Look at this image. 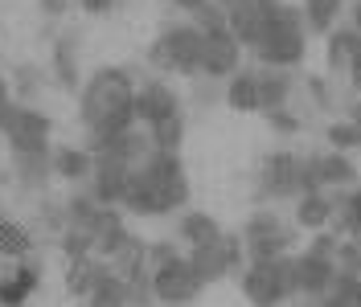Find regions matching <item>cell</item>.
<instances>
[{
    "mask_svg": "<svg viewBox=\"0 0 361 307\" xmlns=\"http://www.w3.org/2000/svg\"><path fill=\"white\" fill-rule=\"evenodd\" d=\"M135 87L140 82H135V74L128 66L90 70L82 90H78V119H82L90 139H107V135L140 127V119H135Z\"/></svg>",
    "mask_w": 361,
    "mask_h": 307,
    "instance_id": "1",
    "label": "cell"
},
{
    "mask_svg": "<svg viewBox=\"0 0 361 307\" xmlns=\"http://www.w3.org/2000/svg\"><path fill=\"white\" fill-rule=\"evenodd\" d=\"M189 205V173L180 152H152L132 176L123 213L132 218H169Z\"/></svg>",
    "mask_w": 361,
    "mask_h": 307,
    "instance_id": "2",
    "label": "cell"
},
{
    "mask_svg": "<svg viewBox=\"0 0 361 307\" xmlns=\"http://www.w3.org/2000/svg\"><path fill=\"white\" fill-rule=\"evenodd\" d=\"M308 21H304V13H300V4H271L267 8V29H263V37L250 45V54H255V62L267 70H295L304 66V58H308Z\"/></svg>",
    "mask_w": 361,
    "mask_h": 307,
    "instance_id": "3",
    "label": "cell"
},
{
    "mask_svg": "<svg viewBox=\"0 0 361 307\" xmlns=\"http://www.w3.org/2000/svg\"><path fill=\"white\" fill-rule=\"evenodd\" d=\"M202 49L205 33L193 21H169L148 45V66L157 74H185L202 78Z\"/></svg>",
    "mask_w": 361,
    "mask_h": 307,
    "instance_id": "4",
    "label": "cell"
},
{
    "mask_svg": "<svg viewBox=\"0 0 361 307\" xmlns=\"http://www.w3.org/2000/svg\"><path fill=\"white\" fill-rule=\"evenodd\" d=\"M238 287L250 299V307H283L300 299L295 283V254L271 258V263H247L238 270Z\"/></svg>",
    "mask_w": 361,
    "mask_h": 307,
    "instance_id": "5",
    "label": "cell"
},
{
    "mask_svg": "<svg viewBox=\"0 0 361 307\" xmlns=\"http://www.w3.org/2000/svg\"><path fill=\"white\" fill-rule=\"evenodd\" d=\"M292 242L295 234L283 225L279 209H250V218L243 221V246L250 263H271V258L292 254Z\"/></svg>",
    "mask_w": 361,
    "mask_h": 307,
    "instance_id": "6",
    "label": "cell"
},
{
    "mask_svg": "<svg viewBox=\"0 0 361 307\" xmlns=\"http://www.w3.org/2000/svg\"><path fill=\"white\" fill-rule=\"evenodd\" d=\"M4 144L13 156H29V152H54L49 135H54V119L37 111L33 103H13L4 115Z\"/></svg>",
    "mask_w": 361,
    "mask_h": 307,
    "instance_id": "7",
    "label": "cell"
},
{
    "mask_svg": "<svg viewBox=\"0 0 361 307\" xmlns=\"http://www.w3.org/2000/svg\"><path fill=\"white\" fill-rule=\"evenodd\" d=\"M152 291H157L160 307H189L205 291V279L197 275V266L189 263V250H180L177 258L152 266Z\"/></svg>",
    "mask_w": 361,
    "mask_h": 307,
    "instance_id": "8",
    "label": "cell"
},
{
    "mask_svg": "<svg viewBox=\"0 0 361 307\" xmlns=\"http://www.w3.org/2000/svg\"><path fill=\"white\" fill-rule=\"evenodd\" d=\"M304 197V156L292 148H275L259 168V201Z\"/></svg>",
    "mask_w": 361,
    "mask_h": 307,
    "instance_id": "9",
    "label": "cell"
},
{
    "mask_svg": "<svg viewBox=\"0 0 361 307\" xmlns=\"http://www.w3.org/2000/svg\"><path fill=\"white\" fill-rule=\"evenodd\" d=\"M361 184V173L357 164H353V156L349 152H308L304 156V193H329V189H337V193H349V189H357Z\"/></svg>",
    "mask_w": 361,
    "mask_h": 307,
    "instance_id": "10",
    "label": "cell"
},
{
    "mask_svg": "<svg viewBox=\"0 0 361 307\" xmlns=\"http://www.w3.org/2000/svg\"><path fill=\"white\" fill-rule=\"evenodd\" d=\"M189 263L197 266V275L209 287V283H222L230 275H238L250 258H247V246H243V234H222V242H209V246L189 250Z\"/></svg>",
    "mask_w": 361,
    "mask_h": 307,
    "instance_id": "11",
    "label": "cell"
},
{
    "mask_svg": "<svg viewBox=\"0 0 361 307\" xmlns=\"http://www.w3.org/2000/svg\"><path fill=\"white\" fill-rule=\"evenodd\" d=\"M185 115V103H180V90L164 78H144L135 87V119L140 127H157V123H169V119H180Z\"/></svg>",
    "mask_w": 361,
    "mask_h": 307,
    "instance_id": "12",
    "label": "cell"
},
{
    "mask_svg": "<svg viewBox=\"0 0 361 307\" xmlns=\"http://www.w3.org/2000/svg\"><path fill=\"white\" fill-rule=\"evenodd\" d=\"M132 176H135L132 164H119L111 156H94V176L87 180V189L99 205L123 209V197H128V189H132Z\"/></svg>",
    "mask_w": 361,
    "mask_h": 307,
    "instance_id": "13",
    "label": "cell"
},
{
    "mask_svg": "<svg viewBox=\"0 0 361 307\" xmlns=\"http://www.w3.org/2000/svg\"><path fill=\"white\" fill-rule=\"evenodd\" d=\"M243 49H247V45L238 42L230 29H226V33H209V37H205V49H202V78H214V82L226 78V82H230V78L243 70Z\"/></svg>",
    "mask_w": 361,
    "mask_h": 307,
    "instance_id": "14",
    "label": "cell"
},
{
    "mask_svg": "<svg viewBox=\"0 0 361 307\" xmlns=\"http://www.w3.org/2000/svg\"><path fill=\"white\" fill-rule=\"evenodd\" d=\"M337 279V258L333 254H316V250H300L295 254V283H300V299L316 303Z\"/></svg>",
    "mask_w": 361,
    "mask_h": 307,
    "instance_id": "15",
    "label": "cell"
},
{
    "mask_svg": "<svg viewBox=\"0 0 361 307\" xmlns=\"http://www.w3.org/2000/svg\"><path fill=\"white\" fill-rule=\"evenodd\" d=\"M87 148L94 156H111V160H119V164H132V168H140L148 156L157 152V148H152V135H148V127H132V132L107 135V139H90Z\"/></svg>",
    "mask_w": 361,
    "mask_h": 307,
    "instance_id": "16",
    "label": "cell"
},
{
    "mask_svg": "<svg viewBox=\"0 0 361 307\" xmlns=\"http://www.w3.org/2000/svg\"><path fill=\"white\" fill-rule=\"evenodd\" d=\"M218 8L226 13L230 33L247 45V49L259 42V37H263V29H267V8H271V4H263V0H218Z\"/></svg>",
    "mask_w": 361,
    "mask_h": 307,
    "instance_id": "17",
    "label": "cell"
},
{
    "mask_svg": "<svg viewBox=\"0 0 361 307\" xmlns=\"http://www.w3.org/2000/svg\"><path fill=\"white\" fill-rule=\"evenodd\" d=\"M37 287H42V266L33 258L0 266V307H25Z\"/></svg>",
    "mask_w": 361,
    "mask_h": 307,
    "instance_id": "18",
    "label": "cell"
},
{
    "mask_svg": "<svg viewBox=\"0 0 361 307\" xmlns=\"http://www.w3.org/2000/svg\"><path fill=\"white\" fill-rule=\"evenodd\" d=\"M49 78L58 82V90H82V66H78V45L74 33H62L49 45Z\"/></svg>",
    "mask_w": 361,
    "mask_h": 307,
    "instance_id": "19",
    "label": "cell"
},
{
    "mask_svg": "<svg viewBox=\"0 0 361 307\" xmlns=\"http://www.w3.org/2000/svg\"><path fill=\"white\" fill-rule=\"evenodd\" d=\"M295 230H308V234H320V230H333V221H337V197H329L324 189L320 193H304V197H295Z\"/></svg>",
    "mask_w": 361,
    "mask_h": 307,
    "instance_id": "20",
    "label": "cell"
},
{
    "mask_svg": "<svg viewBox=\"0 0 361 307\" xmlns=\"http://www.w3.org/2000/svg\"><path fill=\"white\" fill-rule=\"evenodd\" d=\"M90 238H94V254L111 263L115 254H119V246L132 238V230H128V221H123V209H111V205H107V209L99 213V221H94Z\"/></svg>",
    "mask_w": 361,
    "mask_h": 307,
    "instance_id": "21",
    "label": "cell"
},
{
    "mask_svg": "<svg viewBox=\"0 0 361 307\" xmlns=\"http://www.w3.org/2000/svg\"><path fill=\"white\" fill-rule=\"evenodd\" d=\"M222 225L214 213L205 209H185L177 218V242H185V250H197V246H209V242H222Z\"/></svg>",
    "mask_w": 361,
    "mask_h": 307,
    "instance_id": "22",
    "label": "cell"
},
{
    "mask_svg": "<svg viewBox=\"0 0 361 307\" xmlns=\"http://www.w3.org/2000/svg\"><path fill=\"white\" fill-rule=\"evenodd\" d=\"M54 176L66 184H87L94 176V152L78 148V144H58L54 148Z\"/></svg>",
    "mask_w": 361,
    "mask_h": 307,
    "instance_id": "23",
    "label": "cell"
},
{
    "mask_svg": "<svg viewBox=\"0 0 361 307\" xmlns=\"http://www.w3.org/2000/svg\"><path fill=\"white\" fill-rule=\"evenodd\" d=\"M33 230L25 225V221L8 218V213H0V263H21V258H33Z\"/></svg>",
    "mask_w": 361,
    "mask_h": 307,
    "instance_id": "24",
    "label": "cell"
},
{
    "mask_svg": "<svg viewBox=\"0 0 361 307\" xmlns=\"http://www.w3.org/2000/svg\"><path fill=\"white\" fill-rule=\"evenodd\" d=\"M111 270V263L107 258H99V254H90V258H78V263H66V291L74 295V299H82L87 303L90 291L103 283V275Z\"/></svg>",
    "mask_w": 361,
    "mask_h": 307,
    "instance_id": "25",
    "label": "cell"
},
{
    "mask_svg": "<svg viewBox=\"0 0 361 307\" xmlns=\"http://www.w3.org/2000/svg\"><path fill=\"white\" fill-rule=\"evenodd\" d=\"M357 45H361L357 29H353L349 21L337 25V29L324 37V66H329V74H341V78H345V70H349V62H353Z\"/></svg>",
    "mask_w": 361,
    "mask_h": 307,
    "instance_id": "26",
    "label": "cell"
},
{
    "mask_svg": "<svg viewBox=\"0 0 361 307\" xmlns=\"http://www.w3.org/2000/svg\"><path fill=\"white\" fill-rule=\"evenodd\" d=\"M226 107L234 111V115H255V111H263L259 107V70L255 66H243L230 82H226Z\"/></svg>",
    "mask_w": 361,
    "mask_h": 307,
    "instance_id": "27",
    "label": "cell"
},
{
    "mask_svg": "<svg viewBox=\"0 0 361 307\" xmlns=\"http://www.w3.org/2000/svg\"><path fill=\"white\" fill-rule=\"evenodd\" d=\"M13 180L29 189V193H42L45 184L54 180V152H29V156H13Z\"/></svg>",
    "mask_w": 361,
    "mask_h": 307,
    "instance_id": "28",
    "label": "cell"
},
{
    "mask_svg": "<svg viewBox=\"0 0 361 307\" xmlns=\"http://www.w3.org/2000/svg\"><path fill=\"white\" fill-rule=\"evenodd\" d=\"M259 70V115H267V111H283L288 107V99H292V70H267V66H255Z\"/></svg>",
    "mask_w": 361,
    "mask_h": 307,
    "instance_id": "29",
    "label": "cell"
},
{
    "mask_svg": "<svg viewBox=\"0 0 361 307\" xmlns=\"http://www.w3.org/2000/svg\"><path fill=\"white\" fill-rule=\"evenodd\" d=\"M300 13H304L312 37H329L345 17V0H300Z\"/></svg>",
    "mask_w": 361,
    "mask_h": 307,
    "instance_id": "30",
    "label": "cell"
},
{
    "mask_svg": "<svg viewBox=\"0 0 361 307\" xmlns=\"http://www.w3.org/2000/svg\"><path fill=\"white\" fill-rule=\"evenodd\" d=\"M103 209H107V205H99V201L90 197V189L70 193L66 197V230H82V234H90Z\"/></svg>",
    "mask_w": 361,
    "mask_h": 307,
    "instance_id": "31",
    "label": "cell"
},
{
    "mask_svg": "<svg viewBox=\"0 0 361 307\" xmlns=\"http://www.w3.org/2000/svg\"><path fill=\"white\" fill-rule=\"evenodd\" d=\"M111 270L119 275V279H135V275H144V270H148V242L132 234V238L119 246V254L111 258Z\"/></svg>",
    "mask_w": 361,
    "mask_h": 307,
    "instance_id": "32",
    "label": "cell"
},
{
    "mask_svg": "<svg viewBox=\"0 0 361 307\" xmlns=\"http://www.w3.org/2000/svg\"><path fill=\"white\" fill-rule=\"evenodd\" d=\"M312 307H361V275H345V270H337L333 287H329Z\"/></svg>",
    "mask_w": 361,
    "mask_h": 307,
    "instance_id": "33",
    "label": "cell"
},
{
    "mask_svg": "<svg viewBox=\"0 0 361 307\" xmlns=\"http://www.w3.org/2000/svg\"><path fill=\"white\" fill-rule=\"evenodd\" d=\"M87 307H132V299H128V283H123L115 270H107V275H103V283L90 291Z\"/></svg>",
    "mask_w": 361,
    "mask_h": 307,
    "instance_id": "34",
    "label": "cell"
},
{
    "mask_svg": "<svg viewBox=\"0 0 361 307\" xmlns=\"http://www.w3.org/2000/svg\"><path fill=\"white\" fill-rule=\"evenodd\" d=\"M148 135H152V148H157V152H180V144H185V115L148 127Z\"/></svg>",
    "mask_w": 361,
    "mask_h": 307,
    "instance_id": "35",
    "label": "cell"
},
{
    "mask_svg": "<svg viewBox=\"0 0 361 307\" xmlns=\"http://www.w3.org/2000/svg\"><path fill=\"white\" fill-rule=\"evenodd\" d=\"M58 250H62L66 263H78V258H90L94 254V238L82 234V230H66V234H58Z\"/></svg>",
    "mask_w": 361,
    "mask_h": 307,
    "instance_id": "36",
    "label": "cell"
},
{
    "mask_svg": "<svg viewBox=\"0 0 361 307\" xmlns=\"http://www.w3.org/2000/svg\"><path fill=\"white\" fill-rule=\"evenodd\" d=\"M324 139L333 144V152H353V148H361V135H357V127H353L349 119L329 123V127H324Z\"/></svg>",
    "mask_w": 361,
    "mask_h": 307,
    "instance_id": "37",
    "label": "cell"
},
{
    "mask_svg": "<svg viewBox=\"0 0 361 307\" xmlns=\"http://www.w3.org/2000/svg\"><path fill=\"white\" fill-rule=\"evenodd\" d=\"M13 90H17V103H33V94L42 90V70L37 66H17L13 70Z\"/></svg>",
    "mask_w": 361,
    "mask_h": 307,
    "instance_id": "38",
    "label": "cell"
},
{
    "mask_svg": "<svg viewBox=\"0 0 361 307\" xmlns=\"http://www.w3.org/2000/svg\"><path fill=\"white\" fill-rule=\"evenodd\" d=\"M189 21L197 25V29H202L205 37H209V33H226V29H230V25H226V13L218 8V0H209V4H202V8H197V13H193Z\"/></svg>",
    "mask_w": 361,
    "mask_h": 307,
    "instance_id": "39",
    "label": "cell"
},
{
    "mask_svg": "<svg viewBox=\"0 0 361 307\" xmlns=\"http://www.w3.org/2000/svg\"><path fill=\"white\" fill-rule=\"evenodd\" d=\"M263 119H267V127L275 135H283V139H292V135H300L304 132V123H300V115H295V111H267V115H263Z\"/></svg>",
    "mask_w": 361,
    "mask_h": 307,
    "instance_id": "40",
    "label": "cell"
},
{
    "mask_svg": "<svg viewBox=\"0 0 361 307\" xmlns=\"http://www.w3.org/2000/svg\"><path fill=\"white\" fill-rule=\"evenodd\" d=\"M337 270H345V275H361V242H353V238L337 242Z\"/></svg>",
    "mask_w": 361,
    "mask_h": 307,
    "instance_id": "41",
    "label": "cell"
},
{
    "mask_svg": "<svg viewBox=\"0 0 361 307\" xmlns=\"http://www.w3.org/2000/svg\"><path fill=\"white\" fill-rule=\"evenodd\" d=\"M74 4H78L87 17H107V13H115L123 0H74Z\"/></svg>",
    "mask_w": 361,
    "mask_h": 307,
    "instance_id": "42",
    "label": "cell"
},
{
    "mask_svg": "<svg viewBox=\"0 0 361 307\" xmlns=\"http://www.w3.org/2000/svg\"><path fill=\"white\" fill-rule=\"evenodd\" d=\"M70 4H74V0H37V13L49 17V21H58V17H66L70 13Z\"/></svg>",
    "mask_w": 361,
    "mask_h": 307,
    "instance_id": "43",
    "label": "cell"
},
{
    "mask_svg": "<svg viewBox=\"0 0 361 307\" xmlns=\"http://www.w3.org/2000/svg\"><path fill=\"white\" fill-rule=\"evenodd\" d=\"M345 82L361 99V45H357V54H353V62H349V70H345Z\"/></svg>",
    "mask_w": 361,
    "mask_h": 307,
    "instance_id": "44",
    "label": "cell"
},
{
    "mask_svg": "<svg viewBox=\"0 0 361 307\" xmlns=\"http://www.w3.org/2000/svg\"><path fill=\"white\" fill-rule=\"evenodd\" d=\"M304 87H308V94H312L320 107H329V103H333V99H329V82H324V78H316V74H312V78H308Z\"/></svg>",
    "mask_w": 361,
    "mask_h": 307,
    "instance_id": "45",
    "label": "cell"
},
{
    "mask_svg": "<svg viewBox=\"0 0 361 307\" xmlns=\"http://www.w3.org/2000/svg\"><path fill=\"white\" fill-rule=\"evenodd\" d=\"M17 99H13V82L0 74V132H4V115H8V107H13Z\"/></svg>",
    "mask_w": 361,
    "mask_h": 307,
    "instance_id": "46",
    "label": "cell"
},
{
    "mask_svg": "<svg viewBox=\"0 0 361 307\" xmlns=\"http://www.w3.org/2000/svg\"><path fill=\"white\" fill-rule=\"evenodd\" d=\"M169 4H173V8H180V13H189V17H193V13H197L202 4H209V0H169Z\"/></svg>",
    "mask_w": 361,
    "mask_h": 307,
    "instance_id": "47",
    "label": "cell"
},
{
    "mask_svg": "<svg viewBox=\"0 0 361 307\" xmlns=\"http://www.w3.org/2000/svg\"><path fill=\"white\" fill-rule=\"evenodd\" d=\"M345 119H349V123L357 127V135H361V99H353V103H349V115H345Z\"/></svg>",
    "mask_w": 361,
    "mask_h": 307,
    "instance_id": "48",
    "label": "cell"
},
{
    "mask_svg": "<svg viewBox=\"0 0 361 307\" xmlns=\"http://www.w3.org/2000/svg\"><path fill=\"white\" fill-rule=\"evenodd\" d=\"M349 25L361 33V0H353V4H349Z\"/></svg>",
    "mask_w": 361,
    "mask_h": 307,
    "instance_id": "49",
    "label": "cell"
},
{
    "mask_svg": "<svg viewBox=\"0 0 361 307\" xmlns=\"http://www.w3.org/2000/svg\"><path fill=\"white\" fill-rule=\"evenodd\" d=\"M263 4H283V0H263Z\"/></svg>",
    "mask_w": 361,
    "mask_h": 307,
    "instance_id": "50",
    "label": "cell"
}]
</instances>
